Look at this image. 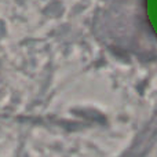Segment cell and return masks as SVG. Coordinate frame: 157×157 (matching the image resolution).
<instances>
[{
    "mask_svg": "<svg viewBox=\"0 0 157 157\" xmlns=\"http://www.w3.org/2000/svg\"><path fill=\"white\" fill-rule=\"evenodd\" d=\"M147 3V17L150 18L153 29L157 33V0H146Z\"/></svg>",
    "mask_w": 157,
    "mask_h": 157,
    "instance_id": "1",
    "label": "cell"
}]
</instances>
